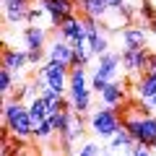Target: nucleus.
<instances>
[{
    "instance_id": "nucleus-19",
    "label": "nucleus",
    "mask_w": 156,
    "mask_h": 156,
    "mask_svg": "<svg viewBox=\"0 0 156 156\" xmlns=\"http://www.w3.org/2000/svg\"><path fill=\"white\" fill-rule=\"evenodd\" d=\"M154 18H156V5L151 3V0H140L138 3V23L148 26Z\"/></svg>"
},
{
    "instance_id": "nucleus-21",
    "label": "nucleus",
    "mask_w": 156,
    "mask_h": 156,
    "mask_svg": "<svg viewBox=\"0 0 156 156\" xmlns=\"http://www.w3.org/2000/svg\"><path fill=\"white\" fill-rule=\"evenodd\" d=\"M52 135H57V133H55V125L50 122V117H47L44 122H39L37 128H34V138H37L39 143H44V140H50Z\"/></svg>"
},
{
    "instance_id": "nucleus-1",
    "label": "nucleus",
    "mask_w": 156,
    "mask_h": 156,
    "mask_svg": "<svg viewBox=\"0 0 156 156\" xmlns=\"http://www.w3.org/2000/svg\"><path fill=\"white\" fill-rule=\"evenodd\" d=\"M3 125L16 138H34V120L29 115V104L13 96H3Z\"/></svg>"
},
{
    "instance_id": "nucleus-10",
    "label": "nucleus",
    "mask_w": 156,
    "mask_h": 156,
    "mask_svg": "<svg viewBox=\"0 0 156 156\" xmlns=\"http://www.w3.org/2000/svg\"><path fill=\"white\" fill-rule=\"evenodd\" d=\"M3 68L13 73H23L29 68V50L26 47H3Z\"/></svg>"
},
{
    "instance_id": "nucleus-14",
    "label": "nucleus",
    "mask_w": 156,
    "mask_h": 156,
    "mask_svg": "<svg viewBox=\"0 0 156 156\" xmlns=\"http://www.w3.org/2000/svg\"><path fill=\"white\" fill-rule=\"evenodd\" d=\"M73 52L76 50L70 47V42H65V39L57 37L52 44H47V60H60V62H68V65H70Z\"/></svg>"
},
{
    "instance_id": "nucleus-2",
    "label": "nucleus",
    "mask_w": 156,
    "mask_h": 156,
    "mask_svg": "<svg viewBox=\"0 0 156 156\" xmlns=\"http://www.w3.org/2000/svg\"><path fill=\"white\" fill-rule=\"evenodd\" d=\"M122 125L130 130V135L135 138V143H143V146H154L156 143V115L148 112H138V107L122 115Z\"/></svg>"
},
{
    "instance_id": "nucleus-25",
    "label": "nucleus",
    "mask_w": 156,
    "mask_h": 156,
    "mask_svg": "<svg viewBox=\"0 0 156 156\" xmlns=\"http://www.w3.org/2000/svg\"><path fill=\"white\" fill-rule=\"evenodd\" d=\"M44 16H47V11H44V5H42V3H39V5H31V11H29V21H26V23H39Z\"/></svg>"
},
{
    "instance_id": "nucleus-27",
    "label": "nucleus",
    "mask_w": 156,
    "mask_h": 156,
    "mask_svg": "<svg viewBox=\"0 0 156 156\" xmlns=\"http://www.w3.org/2000/svg\"><path fill=\"white\" fill-rule=\"evenodd\" d=\"M47 57V50H29V65H39Z\"/></svg>"
},
{
    "instance_id": "nucleus-26",
    "label": "nucleus",
    "mask_w": 156,
    "mask_h": 156,
    "mask_svg": "<svg viewBox=\"0 0 156 156\" xmlns=\"http://www.w3.org/2000/svg\"><path fill=\"white\" fill-rule=\"evenodd\" d=\"M130 156H154V148L151 146H143V143H135L130 148Z\"/></svg>"
},
{
    "instance_id": "nucleus-4",
    "label": "nucleus",
    "mask_w": 156,
    "mask_h": 156,
    "mask_svg": "<svg viewBox=\"0 0 156 156\" xmlns=\"http://www.w3.org/2000/svg\"><path fill=\"white\" fill-rule=\"evenodd\" d=\"M122 68L130 76H143L148 70V60H151V50L148 47H122Z\"/></svg>"
},
{
    "instance_id": "nucleus-11",
    "label": "nucleus",
    "mask_w": 156,
    "mask_h": 156,
    "mask_svg": "<svg viewBox=\"0 0 156 156\" xmlns=\"http://www.w3.org/2000/svg\"><path fill=\"white\" fill-rule=\"evenodd\" d=\"M21 39L26 50H47V29L39 23H26L21 31Z\"/></svg>"
},
{
    "instance_id": "nucleus-17",
    "label": "nucleus",
    "mask_w": 156,
    "mask_h": 156,
    "mask_svg": "<svg viewBox=\"0 0 156 156\" xmlns=\"http://www.w3.org/2000/svg\"><path fill=\"white\" fill-rule=\"evenodd\" d=\"M107 143H109V148H117V151H128V148H133V146H135V138L130 135V130L122 125V128L117 130V133L112 135V138L107 140Z\"/></svg>"
},
{
    "instance_id": "nucleus-32",
    "label": "nucleus",
    "mask_w": 156,
    "mask_h": 156,
    "mask_svg": "<svg viewBox=\"0 0 156 156\" xmlns=\"http://www.w3.org/2000/svg\"><path fill=\"white\" fill-rule=\"evenodd\" d=\"M52 156H65V154H52Z\"/></svg>"
},
{
    "instance_id": "nucleus-5",
    "label": "nucleus",
    "mask_w": 156,
    "mask_h": 156,
    "mask_svg": "<svg viewBox=\"0 0 156 156\" xmlns=\"http://www.w3.org/2000/svg\"><path fill=\"white\" fill-rule=\"evenodd\" d=\"M47 86L57 91L60 96L68 94V81H70V65L60 60H47Z\"/></svg>"
},
{
    "instance_id": "nucleus-16",
    "label": "nucleus",
    "mask_w": 156,
    "mask_h": 156,
    "mask_svg": "<svg viewBox=\"0 0 156 156\" xmlns=\"http://www.w3.org/2000/svg\"><path fill=\"white\" fill-rule=\"evenodd\" d=\"M89 50H91V55H94V57L109 52V34H107L104 29H99L96 34H89Z\"/></svg>"
},
{
    "instance_id": "nucleus-12",
    "label": "nucleus",
    "mask_w": 156,
    "mask_h": 156,
    "mask_svg": "<svg viewBox=\"0 0 156 156\" xmlns=\"http://www.w3.org/2000/svg\"><path fill=\"white\" fill-rule=\"evenodd\" d=\"M99 96H101V104H107V107H117V109H120V107L128 101V91H125V83H122V81H112V83L107 86V89L101 91Z\"/></svg>"
},
{
    "instance_id": "nucleus-20",
    "label": "nucleus",
    "mask_w": 156,
    "mask_h": 156,
    "mask_svg": "<svg viewBox=\"0 0 156 156\" xmlns=\"http://www.w3.org/2000/svg\"><path fill=\"white\" fill-rule=\"evenodd\" d=\"M13 89H16V73L8 70V68H0V91H3V96H11Z\"/></svg>"
},
{
    "instance_id": "nucleus-28",
    "label": "nucleus",
    "mask_w": 156,
    "mask_h": 156,
    "mask_svg": "<svg viewBox=\"0 0 156 156\" xmlns=\"http://www.w3.org/2000/svg\"><path fill=\"white\" fill-rule=\"evenodd\" d=\"M128 0H107V5H109V11H120V8L125 5Z\"/></svg>"
},
{
    "instance_id": "nucleus-8",
    "label": "nucleus",
    "mask_w": 156,
    "mask_h": 156,
    "mask_svg": "<svg viewBox=\"0 0 156 156\" xmlns=\"http://www.w3.org/2000/svg\"><path fill=\"white\" fill-rule=\"evenodd\" d=\"M120 65H122V55L120 52H104V55L96 57V65H94V73H99L101 78L107 81H117V73H120Z\"/></svg>"
},
{
    "instance_id": "nucleus-3",
    "label": "nucleus",
    "mask_w": 156,
    "mask_h": 156,
    "mask_svg": "<svg viewBox=\"0 0 156 156\" xmlns=\"http://www.w3.org/2000/svg\"><path fill=\"white\" fill-rule=\"evenodd\" d=\"M89 128H91V133H94L99 140H109L117 130L122 128V112L117 109V107L101 104L99 109H91Z\"/></svg>"
},
{
    "instance_id": "nucleus-22",
    "label": "nucleus",
    "mask_w": 156,
    "mask_h": 156,
    "mask_svg": "<svg viewBox=\"0 0 156 156\" xmlns=\"http://www.w3.org/2000/svg\"><path fill=\"white\" fill-rule=\"evenodd\" d=\"M91 60H94L91 50H76L73 52V60H70V68H89Z\"/></svg>"
},
{
    "instance_id": "nucleus-13",
    "label": "nucleus",
    "mask_w": 156,
    "mask_h": 156,
    "mask_svg": "<svg viewBox=\"0 0 156 156\" xmlns=\"http://www.w3.org/2000/svg\"><path fill=\"white\" fill-rule=\"evenodd\" d=\"M76 8L81 11V16H94L99 21H107V16H109L107 0H76Z\"/></svg>"
},
{
    "instance_id": "nucleus-24",
    "label": "nucleus",
    "mask_w": 156,
    "mask_h": 156,
    "mask_svg": "<svg viewBox=\"0 0 156 156\" xmlns=\"http://www.w3.org/2000/svg\"><path fill=\"white\" fill-rule=\"evenodd\" d=\"M89 83H91V91H94V94H96V96H99V94H101V91H104V89H107V86H109V83H112V81H107V78H101V76H99V73H91V81H89Z\"/></svg>"
},
{
    "instance_id": "nucleus-9",
    "label": "nucleus",
    "mask_w": 156,
    "mask_h": 156,
    "mask_svg": "<svg viewBox=\"0 0 156 156\" xmlns=\"http://www.w3.org/2000/svg\"><path fill=\"white\" fill-rule=\"evenodd\" d=\"M148 34L151 29L143 23H128L120 31V39H122V47H148Z\"/></svg>"
},
{
    "instance_id": "nucleus-31",
    "label": "nucleus",
    "mask_w": 156,
    "mask_h": 156,
    "mask_svg": "<svg viewBox=\"0 0 156 156\" xmlns=\"http://www.w3.org/2000/svg\"><path fill=\"white\" fill-rule=\"evenodd\" d=\"M148 29H151V34H154V37H156V18H154V21H151V23H148Z\"/></svg>"
},
{
    "instance_id": "nucleus-7",
    "label": "nucleus",
    "mask_w": 156,
    "mask_h": 156,
    "mask_svg": "<svg viewBox=\"0 0 156 156\" xmlns=\"http://www.w3.org/2000/svg\"><path fill=\"white\" fill-rule=\"evenodd\" d=\"M29 11H31V0H3V18L8 26L26 23Z\"/></svg>"
},
{
    "instance_id": "nucleus-18",
    "label": "nucleus",
    "mask_w": 156,
    "mask_h": 156,
    "mask_svg": "<svg viewBox=\"0 0 156 156\" xmlns=\"http://www.w3.org/2000/svg\"><path fill=\"white\" fill-rule=\"evenodd\" d=\"M29 115H31L34 125L44 122L47 117H50V109H47V104H44V99H42V96H37V99L29 101Z\"/></svg>"
},
{
    "instance_id": "nucleus-23",
    "label": "nucleus",
    "mask_w": 156,
    "mask_h": 156,
    "mask_svg": "<svg viewBox=\"0 0 156 156\" xmlns=\"http://www.w3.org/2000/svg\"><path fill=\"white\" fill-rule=\"evenodd\" d=\"M104 154V148H101L99 143H94V140H89V143H83L81 148L76 151V156H101Z\"/></svg>"
},
{
    "instance_id": "nucleus-15",
    "label": "nucleus",
    "mask_w": 156,
    "mask_h": 156,
    "mask_svg": "<svg viewBox=\"0 0 156 156\" xmlns=\"http://www.w3.org/2000/svg\"><path fill=\"white\" fill-rule=\"evenodd\" d=\"M133 91H135V99H138V101L148 99V96H156V76L146 70L143 76H138V78H135Z\"/></svg>"
},
{
    "instance_id": "nucleus-29",
    "label": "nucleus",
    "mask_w": 156,
    "mask_h": 156,
    "mask_svg": "<svg viewBox=\"0 0 156 156\" xmlns=\"http://www.w3.org/2000/svg\"><path fill=\"white\" fill-rule=\"evenodd\" d=\"M143 104H146V109H148V112H156V96H148V99H143Z\"/></svg>"
},
{
    "instance_id": "nucleus-30",
    "label": "nucleus",
    "mask_w": 156,
    "mask_h": 156,
    "mask_svg": "<svg viewBox=\"0 0 156 156\" xmlns=\"http://www.w3.org/2000/svg\"><path fill=\"white\" fill-rule=\"evenodd\" d=\"M148 73L156 76V52H151V60H148Z\"/></svg>"
},
{
    "instance_id": "nucleus-6",
    "label": "nucleus",
    "mask_w": 156,
    "mask_h": 156,
    "mask_svg": "<svg viewBox=\"0 0 156 156\" xmlns=\"http://www.w3.org/2000/svg\"><path fill=\"white\" fill-rule=\"evenodd\" d=\"M47 11V21H50L52 29H57L68 16H73L76 11V0H39Z\"/></svg>"
},
{
    "instance_id": "nucleus-33",
    "label": "nucleus",
    "mask_w": 156,
    "mask_h": 156,
    "mask_svg": "<svg viewBox=\"0 0 156 156\" xmlns=\"http://www.w3.org/2000/svg\"><path fill=\"white\" fill-rule=\"evenodd\" d=\"M151 148H154V151H156V143H154V146H151Z\"/></svg>"
}]
</instances>
